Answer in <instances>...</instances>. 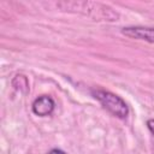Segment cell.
I'll return each instance as SVG.
<instances>
[{
	"label": "cell",
	"instance_id": "3957f363",
	"mask_svg": "<svg viewBox=\"0 0 154 154\" xmlns=\"http://www.w3.org/2000/svg\"><path fill=\"white\" fill-rule=\"evenodd\" d=\"M54 106H55V103H54V101L51 96L42 95L32 102V112L36 116L46 117V116H49L53 112Z\"/></svg>",
	"mask_w": 154,
	"mask_h": 154
},
{
	"label": "cell",
	"instance_id": "277c9868",
	"mask_svg": "<svg viewBox=\"0 0 154 154\" xmlns=\"http://www.w3.org/2000/svg\"><path fill=\"white\" fill-rule=\"evenodd\" d=\"M12 84H13V87H14L17 90H19V91H24V93H25V91L29 89L28 79H26V77L23 76V75H17V76L13 78Z\"/></svg>",
	"mask_w": 154,
	"mask_h": 154
},
{
	"label": "cell",
	"instance_id": "7a4b0ae2",
	"mask_svg": "<svg viewBox=\"0 0 154 154\" xmlns=\"http://www.w3.org/2000/svg\"><path fill=\"white\" fill-rule=\"evenodd\" d=\"M122 34L135 40L154 43V28L148 26H126L122 29Z\"/></svg>",
	"mask_w": 154,
	"mask_h": 154
},
{
	"label": "cell",
	"instance_id": "5b68a950",
	"mask_svg": "<svg viewBox=\"0 0 154 154\" xmlns=\"http://www.w3.org/2000/svg\"><path fill=\"white\" fill-rule=\"evenodd\" d=\"M147 126H148L149 131L154 135V119H149V120L147 122Z\"/></svg>",
	"mask_w": 154,
	"mask_h": 154
},
{
	"label": "cell",
	"instance_id": "8992f818",
	"mask_svg": "<svg viewBox=\"0 0 154 154\" xmlns=\"http://www.w3.org/2000/svg\"><path fill=\"white\" fill-rule=\"evenodd\" d=\"M52 153H63V150H60V149H53Z\"/></svg>",
	"mask_w": 154,
	"mask_h": 154
},
{
	"label": "cell",
	"instance_id": "6da1fadb",
	"mask_svg": "<svg viewBox=\"0 0 154 154\" xmlns=\"http://www.w3.org/2000/svg\"><path fill=\"white\" fill-rule=\"evenodd\" d=\"M91 94L113 116H116L120 119H125L129 116V107H128L126 102L120 96H118L111 91L102 90V89L93 90Z\"/></svg>",
	"mask_w": 154,
	"mask_h": 154
}]
</instances>
